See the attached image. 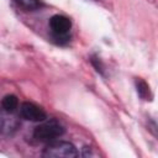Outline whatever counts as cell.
Here are the masks:
<instances>
[{
	"label": "cell",
	"instance_id": "cell-5",
	"mask_svg": "<svg viewBox=\"0 0 158 158\" xmlns=\"http://www.w3.org/2000/svg\"><path fill=\"white\" fill-rule=\"evenodd\" d=\"M20 127V120L14 112L0 109V133L12 135Z\"/></svg>",
	"mask_w": 158,
	"mask_h": 158
},
{
	"label": "cell",
	"instance_id": "cell-8",
	"mask_svg": "<svg viewBox=\"0 0 158 158\" xmlns=\"http://www.w3.org/2000/svg\"><path fill=\"white\" fill-rule=\"evenodd\" d=\"M137 90H138V94L142 98H146L147 94L149 95V88H148V85L143 80H138L137 81Z\"/></svg>",
	"mask_w": 158,
	"mask_h": 158
},
{
	"label": "cell",
	"instance_id": "cell-7",
	"mask_svg": "<svg viewBox=\"0 0 158 158\" xmlns=\"http://www.w3.org/2000/svg\"><path fill=\"white\" fill-rule=\"evenodd\" d=\"M14 1L17 4V6H20L21 9L27 10V11L37 10L42 6L41 0H14Z\"/></svg>",
	"mask_w": 158,
	"mask_h": 158
},
{
	"label": "cell",
	"instance_id": "cell-6",
	"mask_svg": "<svg viewBox=\"0 0 158 158\" xmlns=\"http://www.w3.org/2000/svg\"><path fill=\"white\" fill-rule=\"evenodd\" d=\"M19 106V100L15 95L12 94H9V95H5L1 100V109L5 110V111H9V112H15V110L17 109Z\"/></svg>",
	"mask_w": 158,
	"mask_h": 158
},
{
	"label": "cell",
	"instance_id": "cell-4",
	"mask_svg": "<svg viewBox=\"0 0 158 158\" xmlns=\"http://www.w3.org/2000/svg\"><path fill=\"white\" fill-rule=\"evenodd\" d=\"M20 115L22 118L28 120V121H33V122H41V121H44L47 118V115L43 111V109H41L36 104L28 102V101L21 104Z\"/></svg>",
	"mask_w": 158,
	"mask_h": 158
},
{
	"label": "cell",
	"instance_id": "cell-1",
	"mask_svg": "<svg viewBox=\"0 0 158 158\" xmlns=\"http://www.w3.org/2000/svg\"><path fill=\"white\" fill-rule=\"evenodd\" d=\"M63 133H64L63 125L57 120H49L35 128L33 137L40 142L49 143V142L56 141Z\"/></svg>",
	"mask_w": 158,
	"mask_h": 158
},
{
	"label": "cell",
	"instance_id": "cell-3",
	"mask_svg": "<svg viewBox=\"0 0 158 158\" xmlns=\"http://www.w3.org/2000/svg\"><path fill=\"white\" fill-rule=\"evenodd\" d=\"M49 28L56 38H68L72 21L63 15H54L49 20Z\"/></svg>",
	"mask_w": 158,
	"mask_h": 158
},
{
	"label": "cell",
	"instance_id": "cell-2",
	"mask_svg": "<svg viewBox=\"0 0 158 158\" xmlns=\"http://www.w3.org/2000/svg\"><path fill=\"white\" fill-rule=\"evenodd\" d=\"M43 157H56V158H73L78 156V151L74 144L64 141H53L47 144L42 152Z\"/></svg>",
	"mask_w": 158,
	"mask_h": 158
}]
</instances>
